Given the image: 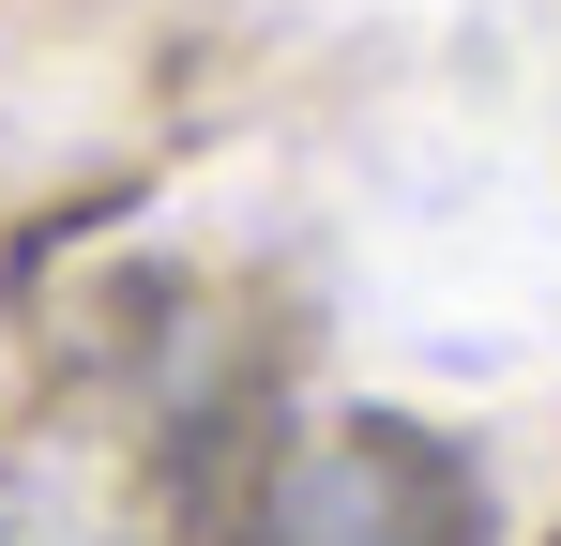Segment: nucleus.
<instances>
[{"mask_svg": "<svg viewBox=\"0 0 561 546\" xmlns=\"http://www.w3.org/2000/svg\"><path fill=\"white\" fill-rule=\"evenodd\" d=\"M274 546H485V486L425 425H334L274 486Z\"/></svg>", "mask_w": 561, "mask_h": 546, "instance_id": "nucleus-1", "label": "nucleus"}]
</instances>
